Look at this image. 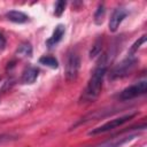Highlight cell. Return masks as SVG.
<instances>
[{
    "label": "cell",
    "instance_id": "cell-3",
    "mask_svg": "<svg viewBox=\"0 0 147 147\" xmlns=\"http://www.w3.org/2000/svg\"><path fill=\"white\" fill-rule=\"evenodd\" d=\"M146 91H147V82L146 80H140V82L124 88L119 93L118 99L122 100V101H127V100H131L133 98H137L139 95L145 94Z\"/></svg>",
    "mask_w": 147,
    "mask_h": 147
},
{
    "label": "cell",
    "instance_id": "cell-16",
    "mask_svg": "<svg viewBox=\"0 0 147 147\" xmlns=\"http://www.w3.org/2000/svg\"><path fill=\"white\" fill-rule=\"evenodd\" d=\"M65 6H67V2H65V1H62V0L57 1V2L55 3V9H54V14H55V16H61L62 13L64 11Z\"/></svg>",
    "mask_w": 147,
    "mask_h": 147
},
{
    "label": "cell",
    "instance_id": "cell-18",
    "mask_svg": "<svg viewBox=\"0 0 147 147\" xmlns=\"http://www.w3.org/2000/svg\"><path fill=\"white\" fill-rule=\"evenodd\" d=\"M6 46V39L3 38L2 34H0V49H3Z\"/></svg>",
    "mask_w": 147,
    "mask_h": 147
},
{
    "label": "cell",
    "instance_id": "cell-11",
    "mask_svg": "<svg viewBox=\"0 0 147 147\" xmlns=\"http://www.w3.org/2000/svg\"><path fill=\"white\" fill-rule=\"evenodd\" d=\"M39 63L40 64H44L46 67H49V68H53V69H56L59 67V62L54 57V56H49V55H44L39 59Z\"/></svg>",
    "mask_w": 147,
    "mask_h": 147
},
{
    "label": "cell",
    "instance_id": "cell-8",
    "mask_svg": "<svg viewBox=\"0 0 147 147\" xmlns=\"http://www.w3.org/2000/svg\"><path fill=\"white\" fill-rule=\"evenodd\" d=\"M64 32H65L64 25H62V24L56 25V28H55V30H54V32H53L52 37H51L49 39H47L46 45H47L48 47H53V46H55V45H56V44L62 39V37H63Z\"/></svg>",
    "mask_w": 147,
    "mask_h": 147
},
{
    "label": "cell",
    "instance_id": "cell-9",
    "mask_svg": "<svg viewBox=\"0 0 147 147\" xmlns=\"http://www.w3.org/2000/svg\"><path fill=\"white\" fill-rule=\"evenodd\" d=\"M38 72H39V70L36 67H28L22 75V83L23 84H33L36 82V79L38 78Z\"/></svg>",
    "mask_w": 147,
    "mask_h": 147
},
{
    "label": "cell",
    "instance_id": "cell-7",
    "mask_svg": "<svg viewBox=\"0 0 147 147\" xmlns=\"http://www.w3.org/2000/svg\"><path fill=\"white\" fill-rule=\"evenodd\" d=\"M138 134H130V136H125V137H119V138H113V139H109L107 141H103V142H100V144H96L94 146H90V147H121L123 146L124 144L131 141L132 139L137 138Z\"/></svg>",
    "mask_w": 147,
    "mask_h": 147
},
{
    "label": "cell",
    "instance_id": "cell-15",
    "mask_svg": "<svg viewBox=\"0 0 147 147\" xmlns=\"http://www.w3.org/2000/svg\"><path fill=\"white\" fill-rule=\"evenodd\" d=\"M145 41H146V36H142L141 38H139V39H138V40H137V41H136V42H134V44L131 46L129 55H133V54H134V53H136V52H137V51L140 48V46H141V45H142Z\"/></svg>",
    "mask_w": 147,
    "mask_h": 147
},
{
    "label": "cell",
    "instance_id": "cell-6",
    "mask_svg": "<svg viewBox=\"0 0 147 147\" xmlns=\"http://www.w3.org/2000/svg\"><path fill=\"white\" fill-rule=\"evenodd\" d=\"M126 15H127V11H126L124 8L118 7V8L114 9V11H113V14H111V16H110V20H109V30H110L111 32L117 31L119 24H121L122 21L126 17Z\"/></svg>",
    "mask_w": 147,
    "mask_h": 147
},
{
    "label": "cell",
    "instance_id": "cell-13",
    "mask_svg": "<svg viewBox=\"0 0 147 147\" xmlns=\"http://www.w3.org/2000/svg\"><path fill=\"white\" fill-rule=\"evenodd\" d=\"M16 54L20 56H32V47L29 42H24L20 45V47L16 51Z\"/></svg>",
    "mask_w": 147,
    "mask_h": 147
},
{
    "label": "cell",
    "instance_id": "cell-14",
    "mask_svg": "<svg viewBox=\"0 0 147 147\" xmlns=\"http://www.w3.org/2000/svg\"><path fill=\"white\" fill-rule=\"evenodd\" d=\"M101 48H102V40L101 39H98L94 42V45L92 46V49L90 52V57L92 59V57H95L96 55H99L100 52H101Z\"/></svg>",
    "mask_w": 147,
    "mask_h": 147
},
{
    "label": "cell",
    "instance_id": "cell-1",
    "mask_svg": "<svg viewBox=\"0 0 147 147\" xmlns=\"http://www.w3.org/2000/svg\"><path fill=\"white\" fill-rule=\"evenodd\" d=\"M108 55H103L102 57V61L99 63V65L94 69L90 80H88V84H87V87H86V91H85V96L90 100H93L95 98H98V95L100 94L101 92V87H102V82H103V78H105V75L107 72V67H108Z\"/></svg>",
    "mask_w": 147,
    "mask_h": 147
},
{
    "label": "cell",
    "instance_id": "cell-2",
    "mask_svg": "<svg viewBox=\"0 0 147 147\" xmlns=\"http://www.w3.org/2000/svg\"><path fill=\"white\" fill-rule=\"evenodd\" d=\"M137 64V59L133 55H129L126 59H124L122 62H119L118 64H116L111 72H110V78L115 79V78H123L127 75H130L132 72V70L134 69Z\"/></svg>",
    "mask_w": 147,
    "mask_h": 147
},
{
    "label": "cell",
    "instance_id": "cell-4",
    "mask_svg": "<svg viewBox=\"0 0 147 147\" xmlns=\"http://www.w3.org/2000/svg\"><path fill=\"white\" fill-rule=\"evenodd\" d=\"M136 114H129V115H124V116H121V117H117V118H114L105 124H102L101 126H98L93 130H91L88 132L90 136H94V134H100V133H105V132H108L110 130H114L116 129L117 126H121L122 124H124L125 122L130 121L132 117H134Z\"/></svg>",
    "mask_w": 147,
    "mask_h": 147
},
{
    "label": "cell",
    "instance_id": "cell-17",
    "mask_svg": "<svg viewBox=\"0 0 147 147\" xmlns=\"http://www.w3.org/2000/svg\"><path fill=\"white\" fill-rule=\"evenodd\" d=\"M9 140H10V137H9V136H6V134H1V136H0V145L7 142V141H9Z\"/></svg>",
    "mask_w": 147,
    "mask_h": 147
},
{
    "label": "cell",
    "instance_id": "cell-12",
    "mask_svg": "<svg viewBox=\"0 0 147 147\" xmlns=\"http://www.w3.org/2000/svg\"><path fill=\"white\" fill-rule=\"evenodd\" d=\"M105 15H106V8H105V6L101 3V5H99L98 9H96L95 13H94V23H95L96 25L102 24L103 18H105Z\"/></svg>",
    "mask_w": 147,
    "mask_h": 147
},
{
    "label": "cell",
    "instance_id": "cell-5",
    "mask_svg": "<svg viewBox=\"0 0 147 147\" xmlns=\"http://www.w3.org/2000/svg\"><path fill=\"white\" fill-rule=\"evenodd\" d=\"M79 68H80L79 56L76 53L69 54V56L67 59V64H65V78H67V80H69V82L75 80L78 76Z\"/></svg>",
    "mask_w": 147,
    "mask_h": 147
},
{
    "label": "cell",
    "instance_id": "cell-10",
    "mask_svg": "<svg viewBox=\"0 0 147 147\" xmlns=\"http://www.w3.org/2000/svg\"><path fill=\"white\" fill-rule=\"evenodd\" d=\"M6 17L10 22L18 23V24H22V23H25L29 21V16L26 14H24L23 11H18V10H10V11L6 13Z\"/></svg>",
    "mask_w": 147,
    "mask_h": 147
}]
</instances>
